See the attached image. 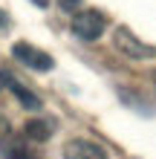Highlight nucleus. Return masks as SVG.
<instances>
[{
  "label": "nucleus",
  "mask_w": 156,
  "mask_h": 159,
  "mask_svg": "<svg viewBox=\"0 0 156 159\" xmlns=\"http://www.w3.org/2000/svg\"><path fill=\"white\" fill-rule=\"evenodd\" d=\"M104 29H107V17L98 9H87L72 17V35L81 41H98Z\"/></svg>",
  "instance_id": "f257e3e1"
},
{
  "label": "nucleus",
  "mask_w": 156,
  "mask_h": 159,
  "mask_svg": "<svg viewBox=\"0 0 156 159\" xmlns=\"http://www.w3.org/2000/svg\"><path fill=\"white\" fill-rule=\"evenodd\" d=\"M113 43H116L118 52L127 55V58H136V61H142V58H156V46L142 43L130 29H127V26H118V29L113 32Z\"/></svg>",
  "instance_id": "f03ea898"
},
{
  "label": "nucleus",
  "mask_w": 156,
  "mask_h": 159,
  "mask_svg": "<svg viewBox=\"0 0 156 159\" xmlns=\"http://www.w3.org/2000/svg\"><path fill=\"white\" fill-rule=\"evenodd\" d=\"M12 55L23 64V67H29L35 72H49L55 67V61H52L49 52H43V49H38V46H32V43H26V41H17L12 46Z\"/></svg>",
  "instance_id": "7ed1b4c3"
},
{
  "label": "nucleus",
  "mask_w": 156,
  "mask_h": 159,
  "mask_svg": "<svg viewBox=\"0 0 156 159\" xmlns=\"http://www.w3.org/2000/svg\"><path fill=\"white\" fill-rule=\"evenodd\" d=\"M64 159H107V151L90 139H72L64 145Z\"/></svg>",
  "instance_id": "20e7f679"
},
{
  "label": "nucleus",
  "mask_w": 156,
  "mask_h": 159,
  "mask_svg": "<svg viewBox=\"0 0 156 159\" xmlns=\"http://www.w3.org/2000/svg\"><path fill=\"white\" fill-rule=\"evenodd\" d=\"M23 136L32 139V142H47V139L52 136V125L43 121V119H32V121L23 125Z\"/></svg>",
  "instance_id": "39448f33"
},
{
  "label": "nucleus",
  "mask_w": 156,
  "mask_h": 159,
  "mask_svg": "<svg viewBox=\"0 0 156 159\" xmlns=\"http://www.w3.org/2000/svg\"><path fill=\"white\" fill-rule=\"evenodd\" d=\"M9 90H12V96H15L17 101H20V107H26V110H38V107H41V98L35 96L32 90H26L23 84L12 81V84H9Z\"/></svg>",
  "instance_id": "423d86ee"
},
{
  "label": "nucleus",
  "mask_w": 156,
  "mask_h": 159,
  "mask_svg": "<svg viewBox=\"0 0 156 159\" xmlns=\"http://www.w3.org/2000/svg\"><path fill=\"white\" fill-rule=\"evenodd\" d=\"M58 3H61L64 12H75V9L81 6V0H58Z\"/></svg>",
  "instance_id": "0eeeda50"
},
{
  "label": "nucleus",
  "mask_w": 156,
  "mask_h": 159,
  "mask_svg": "<svg viewBox=\"0 0 156 159\" xmlns=\"http://www.w3.org/2000/svg\"><path fill=\"white\" fill-rule=\"evenodd\" d=\"M12 81H15V78L9 75L6 70H0V90H9V84H12Z\"/></svg>",
  "instance_id": "6e6552de"
},
{
  "label": "nucleus",
  "mask_w": 156,
  "mask_h": 159,
  "mask_svg": "<svg viewBox=\"0 0 156 159\" xmlns=\"http://www.w3.org/2000/svg\"><path fill=\"white\" fill-rule=\"evenodd\" d=\"M6 133H9V121H6L3 116H0V139H3Z\"/></svg>",
  "instance_id": "1a4fd4ad"
},
{
  "label": "nucleus",
  "mask_w": 156,
  "mask_h": 159,
  "mask_svg": "<svg viewBox=\"0 0 156 159\" xmlns=\"http://www.w3.org/2000/svg\"><path fill=\"white\" fill-rule=\"evenodd\" d=\"M6 23H9V17H6V12H3V9H0V29H3Z\"/></svg>",
  "instance_id": "9d476101"
},
{
  "label": "nucleus",
  "mask_w": 156,
  "mask_h": 159,
  "mask_svg": "<svg viewBox=\"0 0 156 159\" xmlns=\"http://www.w3.org/2000/svg\"><path fill=\"white\" fill-rule=\"evenodd\" d=\"M32 3L38 6V9H47V6H49V0H32Z\"/></svg>",
  "instance_id": "9b49d317"
},
{
  "label": "nucleus",
  "mask_w": 156,
  "mask_h": 159,
  "mask_svg": "<svg viewBox=\"0 0 156 159\" xmlns=\"http://www.w3.org/2000/svg\"><path fill=\"white\" fill-rule=\"evenodd\" d=\"M153 81H156V70H153Z\"/></svg>",
  "instance_id": "f8f14e48"
}]
</instances>
